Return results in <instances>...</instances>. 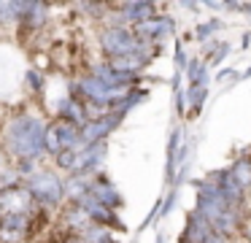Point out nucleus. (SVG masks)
<instances>
[{
  "label": "nucleus",
  "mask_w": 251,
  "mask_h": 243,
  "mask_svg": "<svg viewBox=\"0 0 251 243\" xmlns=\"http://www.w3.org/2000/svg\"><path fill=\"white\" fill-rule=\"evenodd\" d=\"M46 19H49V5H46V3H35L33 11L27 14V19H25L22 25L30 27V30H38V27L46 25Z\"/></svg>",
  "instance_id": "obj_10"
},
{
  "label": "nucleus",
  "mask_w": 251,
  "mask_h": 243,
  "mask_svg": "<svg viewBox=\"0 0 251 243\" xmlns=\"http://www.w3.org/2000/svg\"><path fill=\"white\" fill-rule=\"evenodd\" d=\"M119 119H122L119 111H108V113H103V116H98V119H89L87 127H81V149L84 146L103 143L105 135H108L111 130H116Z\"/></svg>",
  "instance_id": "obj_4"
},
{
  "label": "nucleus",
  "mask_w": 251,
  "mask_h": 243,
  "mask_svg": "<svg viewBox=\"0 0 251 243\" xmlns=\"http://www.w3.org/2000/svg\"><path fill=\"white\" fill-rule=\"evenodd\" d=\"M132 32H135L138 38H143V41H154V43H157L159 38H168L170 32H173V22H170L168 16L157 14L154 19H146V22H141V25H135V27H132Z\"/></svg>",
  "instance_id": "obj_7"
},
{
  "label": "nucleus",
  "mask_w": 251,
  "mask_h": 243,
  "mask_svg": "<svg viewBox=\"0 0 251 243\" xmlns=\"http://www.w3.org/2000/svg\"><path fill=\"white\" fill-rule=\"evenodd\" d=\"M89 197H92L95 203L111 208V211H116L122 205V197H119V192H116V187L105 176H98L92 184H89Z\"/></svg>",
  "instance_id": "obj_8"
},
{
  "label": "nucleus",
  "mask_w": 251,
  "mask_h": 243,
  "mask_svg": "<svg viewBox=\"0 0 251 243\" xmlns=\"http://www.w3.org/2000/svg\"><path fill=\"white\" fill-rule=\"evenodd\" d=\"M205 243H232V238H227V235H219V232H211Z\"/></svg>",
  "instance_id": "obj_13"
},
{
  "label": "nucleus",
  "mask_w": 251,
  "mask_h": 243,
  "mask_svg": "<svg viewBox=\"0 0 251 243\" xmlns=\"http://www.w3.org/2000/svg\"><path fill=\"white\" fill-rule=\"evenodd\" d=\"M138 46H141V38L130 27H103L100 30V49L108 59L135 54Z\"/></svg>",
  "instance_id": "obj_3"
},
{
  "label": "nucleus",
  "mask_w": 251,
  "mask_h": 243,
  "mask_svg": "<svg viewBox=\"0 0 251 243\" xmlns=\"http://www.w3.org/2000/svg\"><path fill=\"white\" fill-rule=\"evenodd\" d=\"M57 122H68L73 127H87L89 124V111H87V103L81 97H62L60 106H57Z\"/></svg>",
  "instance_id": "obj_6"
},
{
  "label": "nucleus",
  "mask_w": 251,
  "mask_h": 243,
  "mask_svg": "<svg viewBox=\"0 0 251 243\" xmlns=\"http://www.w3.org/2000/svg\"><path fill=\"white\" fill-rule=\"evenodd\" d=\"M25 187L30 189L35 205H44V208H54L65 197V181H60L51 170H38L35 176L27 178Z\"/></svg>",
  "instance_id": "obj_2"
},
{
  "label": "nucleus",
  "mask_w": 251,
  "mask_h": 243,
  "mask_svg": "<svg viewBox=\"0 0 251 243\" xmlns=\"http://www.w3.org/2000/svg\"><path fill=\"white\" fill-rule=\"evenodd\" d=\"M54 162L62 167V170H71V173H76V162H78V151L76 149H65V151H60V154L54 157Z\"/></svg>",
  "instance_id": "obj_11"
},
{
  "label": "nucleus",
  "mask_w": 251,
  "mask_h": 243,
  "mask_svg": "<svg viewBox=\"0 0 251 243\" xmlns=\"http://www.w3.org/2000/svg\"><path fill=\"white\" fill-rule=\"evenodd\" d=\"M98 243H116V241H114V238H111V235H105L103 241H98Z\"/></svg>",
  "instance_id": "obj_15"
},
{
  "label": "nucleus",
  "mask_w": 251,
  "mask_h": 243,
  "mask_svg": "<svg viewBox=\"0 0 251 243\" xmlns=\"http://www.w3.org/2000/svg\"><path fill=\"white\" fill-rule=\"evenodd\" d=\"M46 130L49 124L33 113H17L6 127V149L17 160H41L46 154Z\"/></svg>",
  "instance_id": "obj_1"
},
{
  "label": "nucleus",
  "mask_w": 251,
  "mask_h": 243,
  "mask_svg": "<svg viewBox=\"0 0 251 243\" xmlns=\"http://www.w3.org/2000/svg\"><path fill=\"white\" fill-rule=\"evenodd\" d=\"M27 84H30V89L41 92V89L46 86V79H44V73H41V70H30V73H27Z\"/></svg>",
  "instance_id": "obj_12"
},
{
  "label": "nucleus",
  "mask_w": 251,
  "mask_h": 243,
  "mask_svg": "<svg viewBox=\"0 0 251 243\" xmlns=\"http://www.w3.org/2000/svg\"><path fill=\"white\" fill-rule=\"evenodd\" d=\"M60 243H84V238H81V235H71V232H68V235L62 238Z\"/></svg>",
  "instance_id": "obj_14"
},
{
  "label": "nucleus",
  "mask_w": 251,
  "mask_h": 243,
  "mask_svg": "<svg viewBox=\"0 0 251 243\" xmlns=\"http://www.w3.org/2000/svg\"><path fill=\"white\" fill-rule=\"evenodd\" d=\"M33 227L30 214H6L0 216V243H19Z\"/></svg>",
  "instance_id": "obj_5"
},
{
  "label": "nucleus",
  "mask_w": 251,
  "mask_h": 243,
  "mask_svg": "<svg viewBox=\"0 0 251 243\" xmlns=\"http://www.w3.org/2000/svg\"><path fill=\"white\" fill-rule=\"evenodd\" d=\"M211 232H213L211 221H208L202 214L195 211V214L189 216V221H186V230H184V238H181V241H186V243H205Z\"/></svg>",
  "instance_id": "obj_9"
},
{
  "label": "nucleus",
  "mask_w": 251,
  "mask_h": 243,
  "mask_svg": "<svg viewBox=\"0 0 251 243\" xmlns=\"http://www.w3.org/2000/svg\"><path fill=\"white\" fill-rule=\"evenodd\" d=\"M181 243H186V241H181Z\"/></svg>",
  "instance_id": "obj_16"
}]
</instances>
